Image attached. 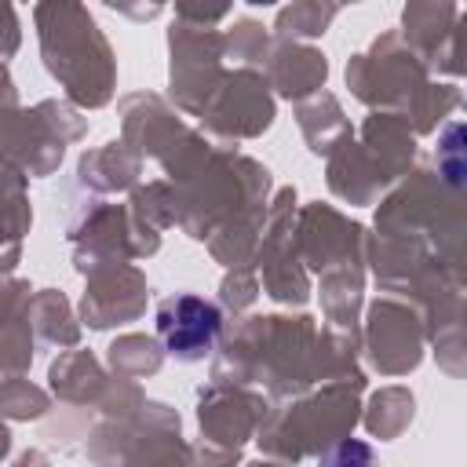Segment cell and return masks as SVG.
<instances>
[{
    "instance_id": "cell-1",
    "label": "cell",
    "mask_w": 467,
    "mask_h": 467,
    "mask_svg": "<svg viewBox=\"0 0 467 467\" xmlns=\"http://www.w3.org/2000/svg\"><path fill=\"white\" fill-rule=\"evenodd\" d=\"M223 314L201 296H168L157 306V336L175 361H201L219 336Z\"/></svg>"
},
{
    "instance_id": "cell-2",
    "label": "cell",
    "mask_w": 467,
    "mask_h": 467,
    "mask_svg": "<svg viewBox=\"0 0 467 467\" xmlns=\"http://www.w3.org/2000/svg\"><path fill=\"white\" fill-rule=\"evenodd\" d=\"M434 161H438V171L445 175L449 186L467 190V124H449L441 131Z\"/></svg>"
},
{
    "instance_id": "cell-3",
    "label": "cell",
    "mask_w": 467,
    "mask_h": 467,
    "mask_svg": "<svg viewBox=\"0 0 467 467\" xmlns=\"http://www.w3.org/2000/svg\"><path fill=\"white\" fill-rule=\"evenodd\" d=\"M317 467H376V460H372V449H368L365 441L347 438V441H339L336 449H328Z\"/></svg>"
}]
</instances>
